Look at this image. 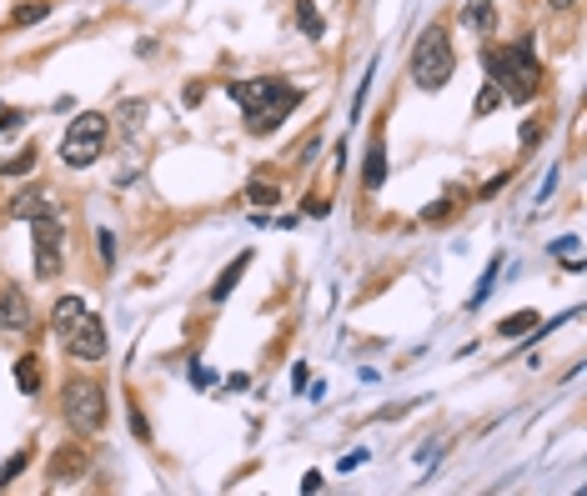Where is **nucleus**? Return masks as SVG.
Returning a JSON list of instances; mask_svg holds the SVG:
<instances>
[{"mask_svg":"<svg viewBox=\"0 0 587 496\" xmlns=\"http://www.w3.org/2000/svg\"><path fill=\"white\" fill-rule=\"evenodd\" d=\"M46 16H51V6H46V0H36V6H16L11 26H36V21H46Z\"/></svg>","mask_w":587,"mask_h":496,"instance_id":"obj_20","label":"nucleus"},{"mask_svg":"<svg viewBox=\"0 0 587 496\" xmlns=\"http://www.w3.org/2000/svg\"><path fill=\"white\" fill-rule=\"evenodd\" d=\"M11 216H16V221H41V216H61V211H56V196H51V191H31V186H26V191H16Z\"/></svg>","mask_w":587,"mask_h":496,"instance_id":"obj_9","label":"nucleus"},{"mask_svg":"<svg viewBox=\"0 0 587 496\" xmlns=\"http://www.w3.org/2000/svg\"><path fill=\"white\" fill-rule=\"evenodd\" d=\"M297 26H302V36H312V41L327 36V21H322V11L312 6V0H297Z\"/></svg>","mask_w":587,"mask_h":496,"instance_id":"obj_15","label":"nucleus"},{"mask_svg":"<svg viewBox=\"0 0 587 496\" xmlns=\"http://www.w3.org/2000/svg\"><path fill=\"white\" fill-rule=\"evenodd\" d=\"M201 96H206V86H186V91H181L186 106H201Z\"/></svg>","mask_w":587,"mask_h":496,"instance_id":"obj_26","label":"nucleus"},{"mask_svg":"<svg viewBox=\"0 0 587 496\" xmlns=\"http://www.w3.org/2000/svg\"><path fill=\"white\" fill-rule=\"evenodd\" d=\"M482 66H487V81L502 91V101L512 106H527L537 91H542V61L532 56V41H512V46H487L482 51Z\"/></svg>","mask_w":587,"mask_h":496,"instance_id":"obj_2","label":"nucleus"},{"mask_svg":"<svg viewBox=\"0 0 587 496\" xmlns=\"http://www.w3.org/2000/svg\"><path fill=\"white\" fill-rule=\"evenodd\" d=\"M81 471H86V451H71V446L56 451V461H51V481H56V486H61V481H76Z\"/></svg>","mask_w":587,"mask_h":496,"instance_id":"obj_13","label":"nucleus"},{"mask_svg":"<svg viewBox=\"0 0 587 496\" xmlns=\"http://www.w3.org/2000/svg\"><path fill=\"white\" fill-rule=\"evenodd\" d=\"M0 331H31V296L21 286L0 291Z\"/></svg>","mask_w":587,"mask_h":496,"instance_id":"obj_8","label":"nucleus"},{"mask_svg":"<svg viewBox=\"0 0 587 496\" xmlns=\"http://www.w3.org/2000/svg\"><path fill=\"white\" fill-rule=\"evenodd\" d=\"M26 171H36V146L16 151L11 161H0V176H26Z\"/></svg>","mask_w":587,"mask_h":496,"instance_id":"obj_17","label":"nucleus"},{"mask_svg":"<svg viewBox=\"0 0 587 496\" xmlns=\"http://www.w3.org/2000/svg\"><path fill=\"white\" fill-rule=\"evenodd\" d=\"M106 136H111V121H106L101 111H81V116L71 121V131L61 136V161H66L71 171L96 166V161L106 156Z\"/></svg>","mask_w":587,"mask_h":496,"instance_id":"obj_5","label":"nucleus"},{"mask_svg":"<svg viewBox=\"0 0 587 496\" xmlns=\"http://www.w3.org/2000/svg\"><path fill=\"white\" fill-rule=\"evenodd\" d=\"M226 96L246 116V136H271L291 111L302 106V86H291L286 76H256V81H226Z\"/></svg>","mask_w":587,"mask_h":496,"instance_id":"obj_1","label":"nucleus"},{"mask_svg":"<svg viewBox=\"0 0 587 496\" xmlns=\"http://www.w3.org/2000/svg\"><path fill=\"white\" fill-rule=\"evenodd\" d=\"M51 331L76 361H106V326L81 296H61L51 306Z\"/></svg>","mask_w":587,"mask_h":496,"instance_id":"obj_3","label":"nucleus"},{"mask_svg":"<svg viewBox=\"0 0 587 496\" xmlns=\"http://www.w3.org/2000/svg\"><path fill=\"white\" fill-rule=\"evenodd\" d=\"M61 406H66V421L81 431V436H101L106 431V391L96 381H66L61 391Z\"/></svg>","mask_w":587,"mask_h":496,"instance_id":"obj_6","label":"nucleus"},{"mask_svg":"<svg viewBox=\"0 0 587 496\" xmlns=\"http://www.w3.org/2000/svg\"><path fill=\"white\" fill-rule=\"evenodd\" d=\"M382 181H387V141H382V136H372V146H367V171H362V186H367V191H382Z\"/></svg>","mask_w":587,"mask_h":496,"instance_id":"obj_10","label":"nucleus"},{"mask_svg":"<svg viewBox=\"0 0 587 496\" xmlns=\"http://www.w3.org/2000/svg\"><path fill=\"white\" fill-rule=\"evenodd\" d=\"M497 106H502V91H497V86H492V81H487V86H482V91H477V101H472V116H477V121H482V116H492V111H497Z\"/></svg>","mask_w":587,"mask_h":496,"instance_id":"obj_18","label":"nucleus"},{"mask_svg":"<svg viewBox=\"0 0 587 496\" xmlns=\"http://www.w3.org/2000/svg\"><path fill=\"white\" fill-rule=\"evenodd\" d=\"M302 491H307V496H312V491H322V476H317V471H307V476H302Z\"/></svg>","mask_w":587,"mask_h":496,"instance_id":"obj_27","label":"nucleus"},{"mask_svg":"<svg viewBox=\"0 0 587 496\" xmlns=\"http://www.w3.org/2000/svg\"><path fill=\"white\" fill-rule=\"evenodd\" d=\"M246 266H251V251H241V256H236V261L221 271V281L211 286V301H226V296L236 291V281H241V271H246Z\"/></svg>","mask_w":587,"mask_h":496,"instance_id":"obj_14","label":"nucleus"},{"mask_svg":"<svg viewBox=\"0 0 587 496\" xmlns=\"http://www.w3.org/2000/svg\"><path fill=\"white\" fill-rule=\"evenodd\" d=\"M537 141H542V126L527 121V126H522V146H537Z\"/></svg>","mask_w":587,"mask_h":496,"instance_id":"obj_25","label":"nucleus"},{"mask_svg":"<svg viewBox=\"0 0 587 496\" xmlns=\"http://www.w3.org/2000/svg\"><path fill=\"white\" fill-rule=\"evenodd\" d=\"M547 6H552V11H572V6H577V0H547Z\"/></svg>","mask_w":587,"mask_h":496,"instance_id":"obj_28","label":"nucleus"},{"mask_svg":"<svg viewBox=\"0 0 587 496\" xmlns=\"http://www.w3.org/2000/svg\"><path fill=\"white\" fill-rule=\"evenodd\" d=\"M21 126H26V111H0V136H11Z\"/></svg>","mask_w":587,"mask_h":496,"instance_id":"obj_24","label":"nucleus"},{"mask_svg":"<svg viewBox=\"0 0 587 496\" xmlns=\"http://www.w3.org/2000/svg\"><path fill=\"white\" fill-rule=\"evenodd\" d=\"M537 326V311H517V316H507L502 326H497V336H527Z\"/></svg>","mask_w":587,"mask_h":496,"instance_id":"obj_19","label":"nucleus"},{"mask_svg":"<svg viewBox=\"0 0 587 496\" xmlns=\"http://www.w3.org/2000/svg\"><path fill=\"white\" fill-rule=\"evenodd\" d=\"M16 386H21L26 396L41 391V366H36V356H21V361H16Z\"/></svg>","mask_w":587,"mask_h":496,"instance_id":"obj_16","label":"nucleus"},{"mask_svg":"<svg viewBox=\"0 0 587 496\" xmlns=\"http://www.w3.org/2000/svg\"><path fill=\"white\" fill-rule=\"evenodd\" d=\"M452 71H457L452 36H447V26L432 21V26L417 36V46H412V81H417V91H442V86L452 81Z\"/></svg>","mask_w":587,"mask_h":496,"instance_id":"obj_4","label":"nucleus"},{"mask_svg":"<svg viewBox=\"0 0 587 496\" xmlns=\"http://www.w3.org/2000/svg\"><path fill=\"white\" fill-rule=\"evenodd\" d=\"M497 271H502V256H497V261L487 266V276H482V286L472 291V306H482V301H487V291H492V281H497Z\"/></svg>","mask_w":587,"mask_h":496,"instance_id":"obj_21","label":"nucleus"},{"mask_svg":"<svg viewBox=\"0 0 587 496\" xmlns=\"http://www.w3.org/2000/svg\"><path fill=\"white\" fill-rule=\"evenodd\" d=\"M61 216H41L31 221V241H36V281H56L61 276Z\"/></svg>","mask_w":587,"mask_h":496,"instance_id":"obj_7","label":"nucleus"},{"mask_svg":"<svg viewBox=\"0 0 587 496\" xmlns=\"http://www.w3.org/2000/svg\"><path fill=\"white\" fill-rule=\"evenodd\" d=\"M462 26H467L472 36H492V26H497L492 0H467V6H462Z\"/></svg>","mask_w":587,"mask_h":496,"instance_id":"obj_11","label":"nucleus"},{"mask_svg":"<svg viewBox=\"0 0 587 496\" xmlns=\"http://www.w3.org/2000/svg\"><path fill=\"white\" fill-rule=\"evenodd\" d=\"M246 201L256 206V211H276L281 206V186H276V176L266 181V176H251L246 181Z\"/></svg>","mask_w":587,"mask_h":496,"instance_id":"obj_12","label":"nucleus"},{"mask_svg":"<svg viewBox=\"0 0 587 496\" xmlns=\"http://www.w3.org/2000/svg\"><path fill=\"white\" fill-rule=\"evenodd\" d=\"M21 471H26V451H16V456H11L6 466H0V486H11V481H16Z\"/></svg>","mask_w":587,"mask_h":496,"instance_id":"obj_22","label":"nucleus"},{"mask_svg":"<svg viewBox=\"0 0 587 496\" xmlns=\"http://www.w3.org/2000/svg\"><path fill=\"white\" fill-rule=\"evenodd\" d=\"M96 246H101V261H106V266H111V261H116V236H111V231H106V226H101V231H96Z\"/></svg>","mask_w":587,"mask_h":496,"instance_id":"obj_23","label":"nucleus"}]
</instances>
